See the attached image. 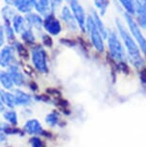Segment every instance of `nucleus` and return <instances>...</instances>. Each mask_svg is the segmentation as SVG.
<instances>
[{"label": "nucleus", "instance_id": "f257e3e1", "mask_svg": "<svg viewBox=\"0 0 146 147\" xmlns=\"http://www.w3.org/2000/svg\"><path fill=\"white\" fill-rule=\"evenodd\" d=\"M115 25H116L117 34L119 35L121 40L123 42V45L125 47L128 61L136 69H143L144 58H143V54L140 50L139 44L135 40L129 29L125 26L122 20H120L119 18H116L115 19Z\"/></svg>", "mask_w": 146, "mask_h": 147}, {"label": "nucleus", "instance_id": "f03ea898", "mask_svg": "<svg viewBox=\"0 0 146 147\" xmlns=\"http://www.w3.org/2000/svg\"><path fill=\"white\" fill-rule=\"evenodd\" d=\"M107 44H108V51L110 56L118 65L126 66L128 62L127 53L125 47L121 40L119 35L112 30H108V37H107Z\"/></svg>", "mask_w": 146, "mask_h": 147}, {"label": "nucleus", "instance_id": "7ed1b4c3", "mask_svg": "<svg viewBox=\"0 0 146 147\" xmlns=\"http://www.w3.org/2000/svg\"><path fill=\"white\" fill-rule=\"evenodd\" d=\"M124 18H125L126 24H127V28L130 31L131 35L133 36V38H135V40L137 41V43L139 44L140 50H141L142 54L146 56V38L144 37V35L142 34L141 28L140 26L137 24V22L135 19L134 16L130 15V13L124 12L123 13Z\"/></svg>", "mask_w": 146, "mask_h": 147}, {"label": "nucleus", "instance_id": "20e7f679", "mask_svg": "<svg viewBox=\"0 0 146 147\" xmlns=\"http://www.w3.org/2000/svg\"><path fill=\"white\" fill-rule=\"evenodd\" d=\"M86 31L87 32V34L89 35L90 41H92V46L94 47V49L98 53H103L105 51V42L103 38V36L100 33V31L98 30V28L96 27L94 21L92 18V16L89 15L87 18L86 21Z\"/></svg>", "mask_w": 146, "mask_h": 147}, {"label": "nucleus", "instance_id": "39448f33", "mask_svg": "<svg viewBox=\"0 0 146 147\" xmlns=\"http://www.w3.org/2000/svg\"><path fill=\"white\" fill-rule=\"evenodd\" d=\"M31 60L34 67L41 74H47L49 71L47 63V53L40 44H37L31 50Z\"/></svg>", "mask_w": 146, "mask_h": 147}, {"label": "nucleus", "instance_id": "423d86ee", "mask_svg": "<svg viewBox=\"0 0 146 147\" xmlns=\"http://www.w3.org/2000/svg\"><path fill=\"white\" fill-rule=\"evenodd\" d=\"M43 29L50 36H59L63 31V25L54 13H48L43 18Z\"/></svg>", "mask_w": 146, "mask_h": 147}, {"label": "nucleus", "instance_id": "0eeeda50", "mask_svg": "<svg viewBox=\"0 0 146 147\" xmlns=\"http://www.w3.org/2000/svg\"><path fill=\"white\" fill-rule=\"evenodd\" d=\"M68 6H69L74 18L76 19L79 29L81 30L82 32H86V21H87V16L86 13V11L84 9V7L80 4L79 0L72 1L71 3L68 4Z\"/></svg>", "mask_w": 146, "mask_h": 147}, {"label": "nucleus", "instance_id": "6e6552de", "mask_svg": "<svg viewBox=\"0 0 146 147\" xmlns=\"http://www.w3.org/2000/svg\"><path fill=\"white\" fill-rule=\"evenodd\" d=\"M15 49L13 45H4L0 48V66L8 68L13 63H17L15 59Z\"/></svg>", "mask_w": 146, "mask_h": 147}, {"label": "nucleus", "instance_id": "1a4fd4ad", "mask_svg": "<svg viewBox=\"0 0 146 147\" xmlns=\"http://www.w3.org/2000/svg\"><path fill=\"white\" fill-rule=\"evenodd\" d=\"M61 19L62 21L65 24V26L67 27V29H69L70 31L76 32L79 29L78 24L75 18H74L72 12H71L69 6H63L61 9V13H60Z\"/></svg>", "mask_w": 146, "mask_h": 147}, {"label": "nucleus", "instance_id": "9d476101", "mask_svg": "<svg viewBox=\"0 0 146 147\" xmlns=\"http://www.w3.org/2000/svg\"><path fill=\"white\" fill-rule=\"evenodd\" d=\"M7 71L10 74L15 86H16V87H22L25 84V77H24L22 72L19 70L18 63H13V65H10L7 68Z\"/></svg>", "mask_w": 146, "mask_h": 147}, {"label": "nucleus", "instance_id": "9b49d317", "mask_svg": "<svg viewBox=\"0 0 146 147\" xmlns=\"http://www.w3.org/2000/svg\"><path fill=\"white\" fill-rule=\"evenodd\" d=\"M25 19L27 22V25L30 28L36 31H40L43 28V19L42 16L38 15V13H26Z\"/></svg>", "mask_w": 146, "mask_h": 147}, {"label": "nucleus", "instance_id": "f8f14e48", "mask_svg": "<svg viewBox=\"0 0 146 147\" xmlns=\"http://www.w3.org/2000/svg\"><path fill=\"white\" fill-rule=\"evenodd\" d=\"M33 9L36 10L38 15L44 18L48 13H52L50 8V0H31Z\"/></svg>", "mask_w": 146, "mask_h": 147}, {"label": "nucleus", "instance_id": "ddd939ff", "mask_svg": "<svg viewBox=\"0 0 146 147\" xmlns=\"http://www.w3.org/2000/svg\"><path fill=\"white\" fill-rule=\"evenodd\" d=\"M24 130L27 134L31 136H36V135H43L44 136L45 131L42 129L41 124L38 119H30L25 123L24 125Z\"/></svg>", "mask_w": 146, "mask_h": 147}, {"label": "nucleus", "instance_id": "4468645a", "mask_svg": "<svg viewBox=\"0 0 146 147\" xmlns=\"http://www.w3.org/2000/svg\"><path fill=\"white\" fill-rule=\"evenodd\" d=\"M134 16L137 24L140 26V28L146 29V9L139 2V0H137Z\"/></svg>", "mask_w": 146, "mask_h": 147}, {"label": "nucleus", "instance_id": "2eb2a0df", "mask_svg": "<svg viewBox=\"0 0 146 147\" xmlns=\"http://www.w3.org/2000/svg\"><path fill=\"white\" fill-rule=\"evenodd\" d=\"M15 106H30L32 104V97L28 93L21 90H15Z\"/></svg>", "mask_w": 146, "mask_h": 147}, {"label": "nucleus", "instance_id": "dca6fc26", "mask_svg": "<svg viewBox=\"0 0 146 147\" xmlns=\"http://www.w3.org/2000/svg\"><path fill=\"white\" fill-rule=\"evenodd\" d=\"M12 26L16 34H21L28 27L25 16L19 15V13H16L12 20Z\"/></svg>", "mask_w": 146, "mask_h": 147}, {"label": "nucleus", "instance_id": "f3484780", "mask_svg": "<svg viewBox=\"0 0 146 147\" xmlns=\"http://www.w3.org/2000/svg\"><path fill=\"white\" fill-rule=\"evenodd\" d=\"M0 99L3 102L5 106H7L10 109H13L15 106V94L8 91L5 88H0Z\"/></svg>", "mask_w": 146, "mask_h": 147}, {"label": "nucleus", "instance_id": "a211bd4d", "mask_svg": "<svg viewBox=\"0 0 146 147\" xmlns=\"http://www.w3.org/2000/svg\"><path fill=\"white\" fill-rule=\"evenodd\" d=\"M90 16H92V18L93 19V21H94L96 27L98 28V30L100 31V33L103 36V38H107L108 37V29L106 28L105 24H104V22L102 21V18H101V16L99 15L98 12H96V11H92V13H90Z\"/></svg>", "mask_w": 146, "mask_h": 147}, {"label": "nucleus", "instance_id": "6ab92c4d", "mask_svg": "<svg viewBox=\"0 0 146 147\" xmlns=\"http://www.w3.org/2000/svg\"><path fill=\"white\" fill-rule=\"evenodd\" d=\"M15 7L19 13H25V15L31 13L33 10L31 0H15Z\"/></svg>", "mask_w": 146, "mask_h": 147}, {"label": "nucleus", "instance_id": "aec40b11", "mask_svg": "<svg viewBox=\"0 0 146 147\" xmlns=\"http://www.w3.org/2000/svg\"><path fill=\"white\" fill-rule=\"evenodd\" d=\"M0 84H1V86L5 90H13L15 84H13V80L11 78L10 74L8 73V71H0Z\"/></svg>", "mask_w": 146, "mask_h": 147}, {"label": "nucleus", "instance_id": "412c9836", "mask_svg": "<svg viewBox=\"0 0 146 147\" xmlns=\"http://www.w3.org/2000/svg\"><path fill=\"white\" fill-rule=\"evenodd\" d=\"M120 6L122 7L123 12H126L130 15L134 16L135 10H136L137 0H118Z\"/></svg>", "mask_w": 146, "mask_h": 147}, {"label": "nucleus", "instance_id": "4be33fe9", "mask_svg": "<svg viewBox=\"0 0 146 147\" xmlns=\"http://www.w3.org/2000/svg\"><path fill=\"white\" fill-rule=\"evenodd\" d=\"M1 15H2V18H3L4 21L12 22L13 18H15V16L16 15V12L12 6L5 5L4 7L1 8Z\"/></svg>", "mask_w": 146, "mask_h": 147}, {"label": "nucleus", "instance_id": "5701e85b", "mask_svg": "<svg viewBox=\"0 0 146 147\" xmlns=\"http://www.w3.org/2000/svg\"><path fill=\"white\" fill-rule=\"evenodd\" d=\"M3 26H4L5 36H6L7 40L9 41L10 43H12V42L13 43L15 41V32L12 26V22L4 21Z\"/></svg>", "mask_w": 146, "mask_h": 147}, {"label": "nucleus", "instance_id": "b1692460", "mask_svg": "<svg viewBox=\"0 0 146 147\" xmlns=\"http://www.w3.org/2000/svg\"><path fill=\"white\" fill-rule=\"evenodd\" d=\"M95 9H97L99 15L103 16L107 13L110 6V0H92Z\"/></svg>", "mask_w": 146, "mask_h": 147}, {"label": "nucleus", "instance_id": "393cba45", "mask_svg": "<svg viewBox=\"0 0 146 147\" xmlns=\"http://www.w3.org/2000/svg\"><path fill=\"white\" fill-rule=\"evenodd\" d=\"M21 38L25 43L28 44H34L36 41V37H35V33L34 30L30 27H27V28L24 30V31L20 34Z\"/></svg>", "mask_w": 146, "mask_h": 147}, {"label": "nucleus", "instance_id": "a878e982", "mask_svg": "<svg viewBox=\"0 0 146 147\" xmlns=\"http://www.w3.org/2000/svg\"><path fill=\"white\" fill-rule=\"evenodd\" d=\"M45 122L47 123V125L55 127L60 122V113L57 111H53V112L49 113L45 117Z\"/></svg>", "mask_w": 146, "mask_h": 147}, {"label": "nucleus", "instance_id": "bb28decb", "mask_svg": "<svg viewBox=\"0 0 146 147\" xmlns=\"http://www.w3.org/2000/svg\"><path fill=\"white\" fill-rule=\"evenodd\" d=\"M3 116L7 120L8 123L11 124V125L15 126L17 124V113H16L15 111H13V109H11L9 111H4Z\"/></svg>", "mask_w": 146, "mask_h": 147}, {"label": "nucleus", "instance_id": "cd10ccee", "mask_svg": "<svg viewBox=\"0 0 146 147\" xmlns=\"http://www.w3.org/2000/svg\"><path fill=\"white\" fill-rule=\"evenodd\" d=\"M13 46L15 47V49L17 51L18 55L21 58H23V59H28V53H27V50L25 49V47L19 42V41L15 40V42L13 43Z\"/></svg>", "mask_w": 146, "mask_h": 147}, {"label": "nucleus", "instance_id": "c85d7f7f", "mask_svg": "<svg viewBox=\"0 0 146 147\" xmlns=\"http://www.w3.org/2000/svg\"><path fill=\"white\" fill-rule=\"evenodd\" d=\"M63 4V0H50V8L52 13H56Z\"/></svg>", "mask_w": 146, "mask_h": 147}, {"label": "nucleus", "instance_id": "c756f323", "mask_svg": "<svg viewBox=\"0 0 146 147\" xmlns=\"http://www.w3.org/2000/svg\"><path fill=\"white\" fill-rule=\"evenodd\" d=\"M30 144H31V147H43L42 140L37 137H33L30 140Z\"/></svg>", "mask_w": 146, "mask_h": 147}, {"label": "nucleus", "instance_id": "7c9ffc66", "mask_svg": "<svg viewBox=\"0 0 146 147\" xmlns=\"http://www.w3.org/2000/svg\"><path fill=\"white\" fill-rule=\"evenodd\" d=\"M5 40H6V36H5V31H4V26L0 23V48L4 46Z\"/></svg>", "mask_w": 146, "mask_h": 147}, {"label": "nucleus", "instance_id": "2f4dec72", "mask_svg": "<svg viewBox=\"0 0 146 147\" xmlns=\"http://www.w3.org/2000/svg\"><path fill=\"white\" fill-rule=\"evenodd\" d=\"M41 38H42V42L44 45L50 47L52 46V44H53V42H52V38L50 37V35L48 34H43V36H41Z\"/></svg>", "mask_w": 146, "mask_h": 147}, {"label": "nucleus", "instance_id": "473e14b6", "mask_svg": "<svg viewBox=\"0 0 146 147\" xmlns=\"http://www.w3.org/2000/svg\"><path fill=\"white\" fill-rule=\"evenodd\" d=\"M6 138H7V135L5 134L4 131L1 129V127H0V141H1V142H4V141L6 140Z\"/></svg>", "mask_w": 146, "mask_h": 147}, {"label": "nucleus", "instance_id": "72a5a7b5", "mask_svg": "<svg viewBox=\"0 0 146 147\" xmlns=\"http://www.w3.org/2000/svg\"><path fill=\"white\" fill-rule=\"evenodd\" d=\"M140 79H141V82L143 84H146V72L142 71L141 74H140Z\"/></svg>", "mask_w": 146, "mask_h": 147}, {"label": "nucleus", "instance_id": "f704fd0d", "mask_svg": "<svg viewBox=\"0 0 146 147\" xmlns=\"http://www.w3.org/2000/svg\"><path fill=\"white\" fill-rule=\"evenodd\" d=\"M5 4L9 5V6H15V0H4Z\"/></svg>", "mask_w": 146, "mask_h": 147}, {"label": "nucleus", "instance_id": "c9c22d12", "mask_svg": "<svg viewBox=\"0 0 146 147\" xmlns=\"http://www.w3.org/2000/svg\"><path fill=\"white\" fill-rule=\"evenodd\" d=\"M4 109H5V105L3 104L1 99H0V112H4Z\"/></svg>", "mask_w": 146, "mask_h": 147}, {"label": "nucleus", "instance_id": "e433bc0d", "mask_svg": "<svg viewBox=\"0 0 146 147\" xmlns=\"http://www.w3.org/2000/svg\"><path fill=\"white\" fill-rule=\"evenodd\" d=\"M139 2L143 5V6H144V8L146 9V0H139Z\"/></svg>", "mask_w": 146, "mask_h": 147}, {"label": "nucleus", "instance_id": "4c0bfd02", "mask_svg": "<svg viewBox=\"0 0 146 147\" xmlns=\"http://www.w3.org/2000/svg\"><path fill=\"white\" fill-rule=\"evenodd\" d=\"M65 1L67 2V4H69V3H71L72 1H75V0H65Z\"/></svg>", "mask_w": 146, "mask_h": 147}]
</instances>
